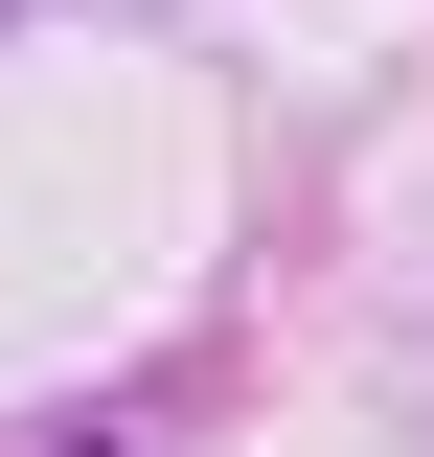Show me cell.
<instances>
[{
	"instance_id": "cell-1",
	"label": "cell",
	"mask_w": 434,
	"mask_h": 457,
	"mask_svg": "<svg viewBox=\"0 0 434 457\" xmlns=\"http://www.w3.org/2000/svg\"><path fill=\"white\" fill-rule=\"evenodd\" d=\"M69 457H114V435H69Z\"/></svg>"
}]
</instances>
